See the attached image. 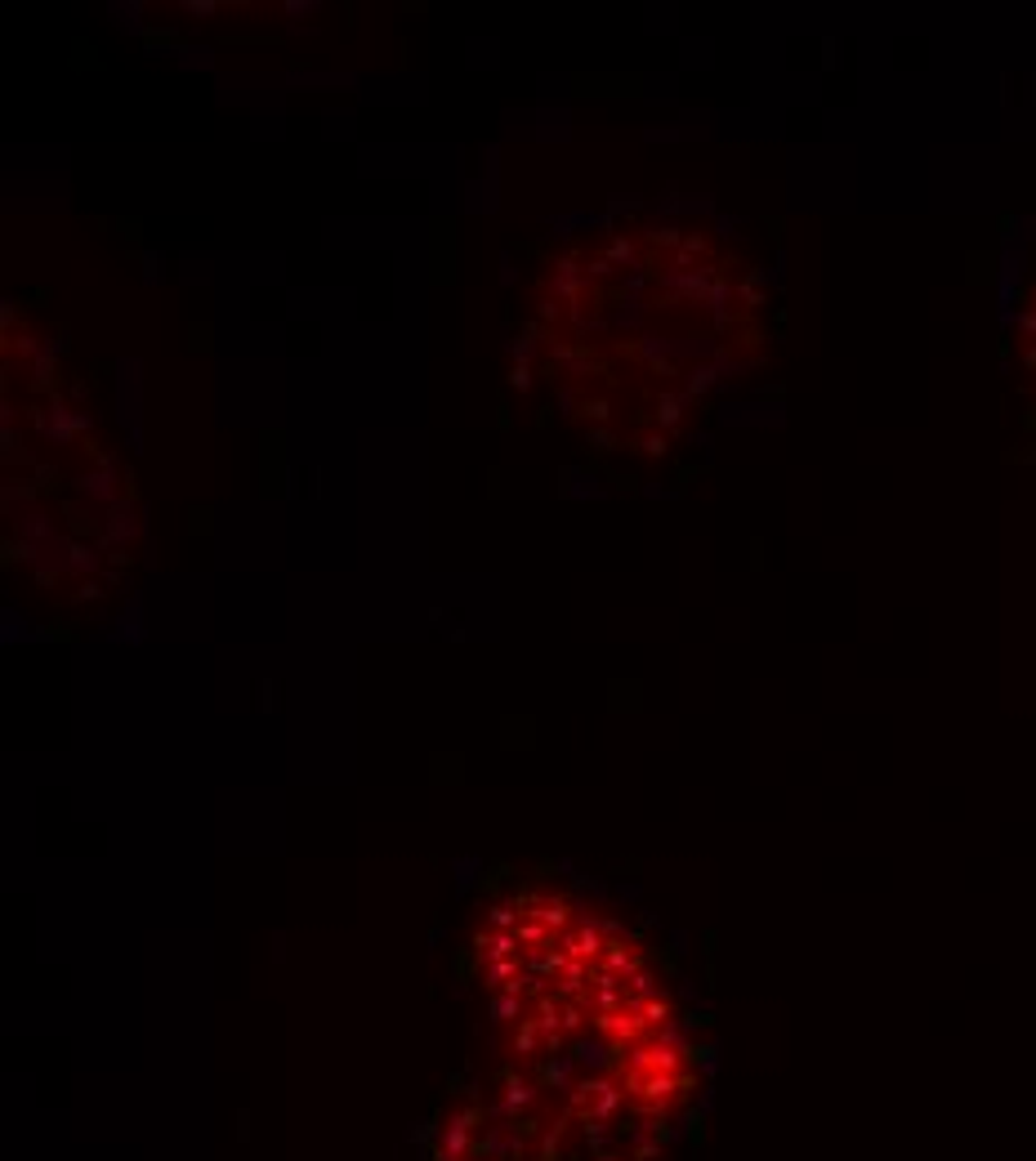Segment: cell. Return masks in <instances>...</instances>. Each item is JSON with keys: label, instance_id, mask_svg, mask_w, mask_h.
Wrapping results in <instances>:
<instances>
[{"label": "cell", "instance_id": "1", "mask_svg": "<svg viewBox=\"0 0 1036 1161\" xmlns=\"http://www.w3.org/2000/svg\"><path fill=\"white\" fill-rule=\"evenodd\" d=\"M491 1063L451 1090L425 1161H661L701 1090L688 1014L648 947L528 885L473 930Z\"/></svg>", "mask_w": 1036, "mask_h": 1161}, {"label": "cell", "instance_id": "2", "mask_svg": "<svg viewBox=\"0 0 1036 1161\" xmlns=\"http://www.w3.org/2000/svg\"><path fill=\"white\" fill-rule=\"evenodd\" d=\"M537 371L612 451H666L759 349L750 272L706 232L621 228L563 250L537 290Z\"/></svg>", "mask_w": 1036, "mask_h": 1161}, {"label": "cell", "instance_id": "3", "mask_svg": "<svg viewBox=\"0 0 1036 1161\" xmlns=\"http://www.w3.org/2000/svg\"><path fill=\"white\" fill-rule=\"evenodd\" d=\"M1027 327H1032V367H1036V309H1032V322H1027Z\"/></svg>", "mask_w": 1036, "mask_h": 1161}]
</instances>
